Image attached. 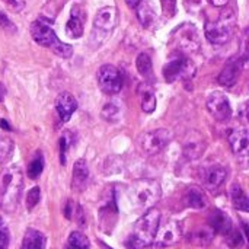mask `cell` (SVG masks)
<instances>
[{
    "mask_svg": "<svg viewBox=\"0 0 249 249\" xmlns=\"http://www.w3.org/2000/svg\"><path fill=\"white\" fill-rule=\"evenodd\" d=\"M23 191V175L18 165L4 168L0 172V207L6 213L16 212Z\"/></svg>",
    "mask_w": 249,
    "mask_h": 249,
    "instance_id": "cell-1",
    "label": "cell"
},
{
    "mask_svg": "<svg viewBox=\"0 0 249 249\" xmlns=\"http://www.w3.org/2000/svg\"><path fill=\"white\" fill-rule=\"evenodd\" d=\"M162 190L153 179H137L127 191V198L134 212L144 213L152 209L160 198Z\"/></svg>",
    "mask_w": 249,
    "mask_h": 249,
    "instance_id": "cell-2",
    "label": "cell"
},
{
    "mask_svg": "<svg viewBox=\"0 0 249 249\" xmlns=\"http://www.w3.org/2000/svg\"><path fill=\"white\" fill-rule=\"evenodd\" d=\"M160 225V212L156 209H149L137 220L133 233L127 239L125 245L128 249H144L149 247L156 236L158 228Z\"/></svg>",
    "mask_w": 249,
    "mask_h": 249,
    "instance_id": "cell-3",
    "label": "cell"
},
{
    "mask_svg": "<svg viewBox=\"0 0 249 249\" xmlns=\"http://www.w3.org/2000/svg\"><path fill=\"white\" fill-rule=\"evenodd\" d=\"M31 35L36 44L50 48L58 57L69 58L73 54V47L61 42L55 32L53 31V28L47 22H44V19H36L31 23Z\"/></svg>",
    "mask_w": 249,
    "mask_h": 249,
    "instance_id": "cell-4",
    "label": "cell"
},
{
    "mask_svg": "<svg viewBox=\"0 0 249 249\" xmlns=\"http://www.w3.org/2000/svg\"><path fill=\"white\" fill-rule=\"evenodd\" d=\"M236 29V18L233 10L228 9L223 12L219 19L216 20H209L206 23V36L212 44L216 45H223L226 44L235 34Z\"/></svg>",
    "mask_w": 249,
    "mask_h": 249,
    "instance_id": "cell-5",
    "label": "cell"
},
{
    "mask_svg": "<svg viewBox=\"0 0 249 249\" xmlns=\"http://www.w3.org/2000/svg\"><path fill=\"white\" fill-rule=\"evenodd\" d=\"M172 134L169 130L166 128H158V130H152L147 133H143L139 137V147L142 149V152H144L149 156L158 155L159 152H162L168 143L171 142Z\"/></svg>",
    "mask_w": 249,
    "mask_h": 249,
    "instance_id": "cell-6",
    "label": "cell"
},
{
    "mask_svg": "<svg viewBox=\"0 0 249 249\" xmlns=\"http://www.w3.org/2000/svg\"><path fill=\"white\" fill-rule=\"evenodd\" d=\"M194 74H196V66H194V63L190 58L184 57V55H178V57L172 58L163 67V76L171 83L172 82H177V80L193 79Z\"/></svg>",
    "mask_w": 249,
    "mask_h": 249,
    "instance_id": "cell-7",
    "label": "cell"
},
{
    "mask_svg": "<svg viewBox=\"0 0 249 249\" xmlns=\"http://www.w3.org/2000/svg\"><path fill=\"white\" fill-rule=\"evenodd\" d=\"M98 85L107 95H117L123 89V77L120 70L112 64H104L98 70Z\"/></svg>",
    "mask_w": 249,
    "mask_h": 249,
    "instance_id": "cell-8",
    "label": "cell"
},
{
    "mask_svg": "<svg viewBox=\"0 0 249 249\" xmlns=\"http://www.w3.org/2000/svg\"><path fill=\"white\" fill-rule=\"evenodd\" d=\"M207 109L217 121H229L232 117V107L223 92L214 90L207 98Z\"/></svg>",
    "mask_w": 249,
    "mask_h": 249,
    "instance_id": "cell-9",
    "label": "cell"
},
{
    "mask_svg": "<svg viewBox=\"0 0 249 249\" xmlns=\"http://www.w3.org/2000/svg\"><path fill=\"white\" fill-rule=\"evenodd\" d=\"M200 177L203 181V185L210 190V191H216L219 187L223 185V182L226 181L228 177V171L225 166L222 165H210V166H204L200 171Z\"/></svg>",
    "mask_w": 249,
    "mask_h": 249,
    "instance_id": "cell-10",
    "label": "cell"
},
{
    "mask_svg": "<svg viewBox=\"0 0 249 249\" xmlns=\"http://www.w3.org/2000/svg\"><path fill=\"white\" fill-rule=\"evenodd\" d=\"M182 150H184V155L187 159H190V160L198 159L206 150V140H204L203 134L198 133L197 130L190 131L182 142Z\"/></svg>",
    "mask_w": 249,
    "mask_h": 249,
    "instance_id": "cell-11",
    "label": "cell"
},
{
    "mask_svg": "<svg viewBox=\"0 0 249 249\" xmlns=\"http://www.w3.org/2000/svg\"><path fill=\"white\" fill-rule=\"evenodd\" d=\"M181 235H182L181 225L178 222H175V220H169V222H166L162 226L159 225L156 236H155V241H156L158 245L168 247V245L177 244L181 239Z\"/></svg>",
    "mask_w": 249,
    "mask_h": 249,
    "instance_id": "cell-12",
    "label": "cell"
},
{
    "mask_svg": "<svg viewBox=\"0 0 249 249\" xmlns=\"http://www.w3.org/2000/svg\"><path fill=\"white\" fill-rule=\"evenodd\" d=\"M117 19H118V12L114 6H105L102 9H99L96 12L95 20H93V26L98 31L102 32H111L115 25H117Z\"/></svg>",
    "mask_w": 249,
    "mask_h": 249,
    "instance_id": "cell-13",
    "label": "cell"
},
{
    "mask_svg": "<svg viewBox=\"0 0 249 249\" xmlns=\"http://www.w3.org/2000/svg\"><path fill=\"white\" fill-rule=\"evenodd\" d=\"M178 45L181 48V51L190 53V51H196L200 47V39H198V34L197 29L194 28V25H182L178 29Z\"/></svg>",
    "mask_w": 249,
    "mask_h": 249,
    "instance_id": "cell-14",
    "label": "cell"
},
{
    "mask_svg": "<svg viewBox=\"0 0 249 249\" xmlns=\"http://www.w3.org/2000/svg\"><path fill=\"white\" fill-rule=\"evenodd\" d=\"M209 226L213 232L220 233L223 236H228L233 231L232 219L222 210H213L209 214Z\"/></svg>",
    "mask_w": 249,
    "mask_h": 249,
    "instance_id": "cell-15",
    "label": "cell"
},
{
    "mask_svg": "<svg viewBox=\"0 0 249 249\" xmlns=\"http://www.w3.org/2000/svg\"><path fill=\"white\" fill-rule=\"evenodd\" d=\"M55 109L61 121H69L70 117L77 109V102L70 92H61L55 99Z\"/></svg>",
    "mask_w": 249,
    "mask_h": 249,
    "instance_id": "cell-16",
    "label": "cell"
},
{
    "mask_svg": "<svg viewBox=\"0 0 249 249\" xmlns=\"http://www.w3.org/2000/svg\"><path fill=\"white\" fill-rule=\"evenodd\" d=\"M89 184V168L86 160L79 159L73 166V179H71V188L77 193H82L86 190Z\"/></svg>",
    "mask_w": 249,
    "mask_h": 249,
    "instance_id": "cell-17",
    "label": "cell"
},
{
    "mask_svg": "<svg viewBox=\"0 0 249 249\" xmlns=\"http://www.w3.org/2000/svg\"><path fill=\"white\" fill-rule=\"evenodd\" d=\"M229 144H231L232 152H233L236 156L247 155L249 146L248 131H247L245 128L233 130V131L229 134Z\"/></svg>",
    "mask_w": 249,
    "mask_h": 249,
    "instance_id": "cell-18",
    "label": "cell"
},
{
    "mask_svg": "<svg viewBox=\"0 0 249 249\" xmlns=\"http://www.w3.org/2000/svg\"><path fill=\"white\" fill-rule=\"evenodd\" d=\"M241 71V60H231L222 70V73L219 74V83L222 86H233L238 80Z\"/></svg>",
    "mask_w": 249,
    "mask_h": 249,
    "instance_id": "cell-19",
    "label": "cell"
},
{
    "mask_svg": "<svg viewBox=\"0 0 249 249\" xmlns=\"http://www.w3.org/2000/svg\"><path fill=\"white\" fill-rule=\"evenodd\" d=\"M66 34L70 38H80L83 35V19H82V13L80 9L76 6L71 10V16L66 25Z\"/></svg>",
    "mask_w": 249,
    "mask_h": 249,
    "instance_id": "cell-20",
    "label": "cell"
},
{
    "mask_svg": "<svg viewBox=\"0 0 249 249\" xmlns=\"http://www.w3.org/2000/svg\"><path fill=\"white\" fill-rule=\"evenodd\" d=\"M184 203L187 207L196 209V210H201L206 207V197L203 194V191L197 187H188L185 194H184Z\"/></svg>",
    "mask_w": 249,
    "mask_h": 249,
    "instance_id": "cell-21",
    "label": "cell"
},
{
    "mask_svg": "<svg viewBox=\"0 0 249 249\" xmlns=\"http://www.w3.org/2000/svg\"><path fill=\"white\" fill-rule=\"evenodd\" d=\"M47 239L42 232L36 229H28L23 236L22 249H45Z\"/></svg>",
    "mask_w": 249,
    "mask_h": 249,
    "instance_id": "cell-22",
    "label": "cell"
},
{
    "mask_svg": "<svg viewBox=\"0 0 249 249\" xmlns=\"http://www.w3.org/2000/svg\"><path fill=\"white\" fill-rule=\"evenodd\" d=\"M136 9H137V18L142 22V25L149 28L153 23L155 18H156L152 3L149 0H140L139 4L136 6Z\"/></svg>",
    "mask_w": 249,
    "mask_h": 249,
    "instance_id": "cell-23",
    "label": "cell"
},
{
    "mask_svg": "<svg viewBox=\"0 0 249 249\" xmlns=\"http://www.w3.org/2000/svg\"><path fill=\"white\" fill-rule=\"evenodd\" d=\"M140 98H142V109L147 114L153 112L156 108V95H155L153 88L149 85H142Z\"/></svg>",
    "mask_w": 249,
    "mask_h": 249,
    "instance_id": "cell-24",
    "label": "cell"
},
{
    "mask_svg": "<svg viewBox=\"0 0 249 249\" xmlns=\"http://www.w3.org/2000/svg\"><path fill=\"white\" fill-rule=\"evenodd\" d=\"M231 197H232V203L235 206V209L241 210V212H249V201L247 194L244 193V190L241 188L239 184H233L231 188Z\"/></svg>",
    "mask_w": 249,
    "mask_h": 249,
    "instance_id": "cell-25",
    "label": "cell"
},
{
    "mask_svg": "<svg viewBox=\"0 0 249 249\" xmlns=\"http://www.w3.org/2000/svg\"><path fill=\"white\" fill-rule=\"evenodd\" d=\"M64 249H90V242L88 236L79 231H74L70 233Z\"/></svg>",
    "mask_w": 249,
    "mask_h": 249,
    "instance_id": "cell-26",
    "label": "cell"
},
{
    "mask_svg": "<svg viewBox=\"0 0 249 249\" xmlns=\"http://www.w3.org/2000/svg\"><path fill=\"white\" fill-rule=\"evenodd\" d=\"M44 171V156L42 153L38 150L35 152V155L32 156V159L28 163V177L31 179H36Z\"/></svg>",
    "mask_w": 249,
    "mask_h": 249,
    "instance_id": "cell-27",
    "label": "cell"
},
{
    "mask_svg": "<svg viewBox=\"0 0 249 249\" xmlns=\"http://www.w3.org/2000/svg\"><path fill=\"white\" fill-rule=\"evenodd\" d=\"M136 66H137L139 73H140L143 77H152L153 67H152V58H150V55H149V54H146V53H140V54L137 55Z\"/></svg>",
    "mask_w": 249,
    "mask_h": 249,
    "instance_id": "cell-28",
    "label": "cell"
},
{
    "mask_svg": "<svg viewBox=\"0 0 249 249\" xmlns=\"http://www.w3.org/2000/svg\"><path fill=\"white\" fill-rule=\"evenodd\" d=\"M13 152V142L7 137H0V165L9 160Z\"/></svg>",
    "mask_w": 249,
    "mask_h": 249,
    "instance_id": "cell-29",
    "label": "cell"
},
{
    "mask_svg": "<svg viewBox=\"0 0 249 249\" xmlns=\"http://www.w3.org/2000/svg\"><path fill=\"white\" fill-rule=\"evenodd\" d=\"M120 112H121L120 107H118L117 104H114V102H109V104H107V105L104 107V109H102V117H104L107 121L115 123V121H118V118H120Z\"/></svg>",
    "mask_w": 249,
    "mask_h": 249,
    "instance_id": "cell-30",
    "label": "cell"
},
{
    "mask_svg": "<svg viewBox=\"0 0 249 249\" xmlns=\"http://www.w3.org/2000/svg\"><path fill=\"white\" fill-rule=\"evenodd\" d=\"M39 198H41V190L39 187H34L28 191V196H26V209L28 212L34 210V207L39 203Z\"/></svg>",
    "mask_w": 249,
    "mask_h": 249,
    "instance_id": "cell-31",
    "label": "cell"
},
{
    "mask_svg": "<svg viewBox=\"0 0 249 249\" xmlns=\"http://www.w3.org/2000/svg\"><path fill=\"white\" fill-rule=\"evenodd\" d=\"M70 143H71V134L69 131H66L60 139V160H61V165L66 163V156H67V150L70 147Z\"/></svg>",
    "mask_w": 249,
    "mask_h": 249,
    "instance_id": "cell-32",
    "label": "cell"
},
{
    "mask_svg": "<svg viewBox=\"0 0 249 249\" xmlns=\"http://www.w3.org/2000/svg\"><path fill=\"white\" fill-rule=\"evenodd\" d=\"M9 242H10L9 231H7V228L4 226V223H3V220L0 217V249H7Z\"/></svg>",
    "mask_w": 249,
    "mask_h": 249,
    "instance_id": "cell-33",
    "label": "cell"
},
{
    "mask_svg": "<svg viewBox=\"0 0 249 249\" xmlns=\"http://www.w3.org/2000/svg\"><path fill=\"white\" fill-rule=\"evenodd\" d=\"M228 242H229V245H231L232 248H239V247H242L244 239H242L241 233H239L238 231L233 229V231L228 235Z\"/></svg>",
    "mask_w": 249,
    "mask_h": 249,
    "instance_id": "cell-34",
    "label": "cell"
},
{
    "mask_svg": "<svg viewBox=\"0 0 249 249\" xmlns=\"http://www.w3.org/2000/svg\"><path fill=\"white\" fill-rule=\"evenodd\" d=\"M12 12H22L25 9V0H1Z\"/></svg>",
    "mask_w": 249,
    "mask_h": 249,
    "instance_id": "cell-35",
    "label": "cell"
},
{
    "mask_svg": "<svg viewBox=\"0 0 249 249\" xmlns=\"http://www.w3.org/2000/svg\"><path fill=\"white\" fill-rule=\"evenodd\" d=\"M0 26H1L4 31H9V32H15V31H16L15 23H13L3 12H0Z\"/></svg>",
    "mask_w": 249,
    "mask_h": 249,
    "instance_id": "cell-36",
    "label": "cell"
},
{
    "mask_svg": "<svg viewBox=\"0 0 249 249\" xmlns=\"http://www.w3.org/2000/svg\"><path fill=\"white\" fill-rule=\"evenodd\" d=\"M71 213H74V207H73V203L69 201L67 206H66V209H64V214H66L67 219H71Z\"/></svg>",
    "mask_w": 249,
    "mask_h": 249,
    "instance_id": "cell-37",
    "label": "cell"
},
{
    "mask_svg": "<svg viewBox=\"0 0 249 249\" xmlns=\"http://www.w3.org/2000/svg\"><path fill=\"white\" fill-rule=\"evenodd\" d=\"M213 6H217V7H223L229 3V0H209Z\"/></svg>",
    "mask_w": 249,
    "mask_h": 249,
    "instance_id": "cell-38",
    "label": "cell"
},
{
    "mask_svg": "<svg viewBox=\"0 0 249 249\" xmlns=\"http://www.w3.org/2000/svg\"><path fill=\"white\" fill-rule=\"evenodd\" d=\"M4 98H6V88H4V85L0 82V102L4 101Z\"/></svg>",
    "mask_w": 249,
    "mask_h": 249,
    "instance_id": "cell-39",
    "label": "cell"
},
{
    "mask_svg": "<svg viewBox=\"0 0 249 249\" xmlns=\"http://www.w3.org/2000/svg\"><path fill=\"white\" fill-rule=\"evenodd\" d=\"M139 1H140V0H125V3H127L130 7H136V6L139 4Z\"/></svg>",
    "mask_w": 249,
    "mask_h": 249,
    "instance_id": "cell-40",
    "label": "cell"
},
{
    "mask_svg": "<svg viewBox=\"0 0 249 249\" xmlns=\"http://www.w3.org/2000/svg\"><path fill=\"white\" fill-rule=\"evenodd\" d=\"M0 127H1V128H7V130L10 128V127H9V124H7L6 121H3V120H0Z\"/></svg>",
    "mask_w": 249,
    "mask_h": 249,
    "instance_id": "cell-41",
    "label": "cell"
},
{
    "mask_svg": "<svg viewBox=\"0 0 249 249\" xmlns=\"http://www.w3.org/2000/svg\"><path fill=\"white\" fill-rule=\"evenodd\" d=\"M101 245H102V249H112V248H109V247H108V245H105V244H104V242H102V244H101Z\"/></svg>",
    "mask_w": 249,
    "mask_h": 249,
    "instance_id": "cell-42",
    "label": "cell"
}]
</instances>
